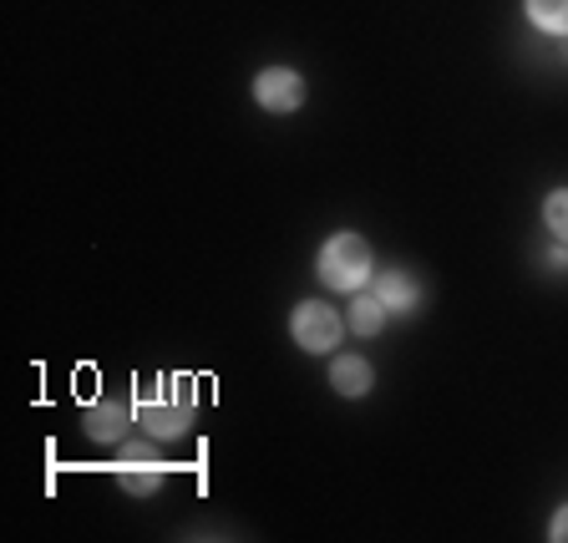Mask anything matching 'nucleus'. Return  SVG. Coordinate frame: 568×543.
Listing matches in <instances>:
<instances>
[{"instance_id": "5", "label": "nucleus", "mask_w": 568, "mask_h": 543, "mask_svg": "<svg viewBox=\"0 0 568 543\" xmlns=\"http://www.w3.org/2000/svg\"><path fill=\"white\" fill-rule=\"evenodd\" d=\"M254 102H260L264 112H274V118H290V112H300V102H305V77H300L295 67H264L260 77H254Z\"/></svg>"}, {"instance_id": "2", "label": "nucleus", "mask_w": 568, "mask_h": 543, "mask_svg": "<svg viewBox=\"0 0 568 543\" xmlns=\"http://www.w3.org/2000/svg\"><path fill=\"white\" fill-rule=\"evenodd\" d=\"M315 270H320V284L355 295V290L371 280V270H376V254H371V244L361 234H331L325 249H320Z\"/></svg>"}, {"instance_id": "1", "label": "nucleus", "mask_w": 568, "mask_h": 543, "mask_svg": "<svg viewBox=\"0 0 568 543\" xmlns=\"http://www.w3.org/2000/svg\"><path fill=\"white\" fill-rule=\"evenodd\" d=\"M138 422L148 438H183L193 422V381L189 376H153L138 391Z\"/></svg>"}, {"instance_id": "6", "label": "nucleus", "mask_w": 568, "mask_h": 543, "mask_svg": "<svg viewBox=\"0 0 568 543\" xmlns=\"http://www.w3.org/2000/svg\"><path fill=\"white\" fill-rule=\"evenodd\" d=\"M87 438H92V442H106V448L128 442V406H122V402H97V406H87Z\"/></svg>"}, {"instance_id": "10", "label": "nucleus", "mask_w": 568, "mask_h": 543, "mask_svg": "<svg viewBox=\"0 0 568 543\" xmlns=\"http://www.w3.org/2000/svg\"><path fill=\"white\" fill-rule=\"evenodd\" d=\"M386 315H390V310L381 305L376 295H355L351 300V331L355 335H381V331H386Z\"/></svg>"}, {"instance_id": "3", "label": "nucleus", "mask_w": 568, "mask_h": 543, "mask_svg": "<svg viewBox=\"0 0 568 543\" xmlns=\"http://www.w3.org/2000/svg\"><path fill=\"white\" fill-rule=\"evenodd\" d=\"M290 331H295L300 351L310 355H331L345 335V320L331 310V300H300L295 315H290Z\"/></svg>"}, {"instance_id": "7", "label": "nucleus", "mask_w": 568, "mask_h": 543, "mask_svg": "<svg viewBox=\"0 0 568 543\" xmlns=\"http://www.w3.org/2000/svg\"><path fill=\"white\" fill-rule=\"evenodd\" d=\"M371 295H376L386 310H402V315H412L416 300H422V290H416L412 274L386 270V274H376V284H371Z\"/></svg>"}, {"instance_id": "8", "label": "nucleus", "mask_w": 568, "mask_h": 543, "mask_svg": "<svg viewBox=\"0 0 568 543\" xmlns=\"http://www.w3.org/2000/svg\"><path fill=\"white\" fill-rule=\"evenodd\" d=\"M331 386L341 391V396H366V391L376 386V371H371V361H361V355H335Z\"/></svg>"}, {"instance_id": "4", "label": "nucleus", "mask_w": 568, "mask_h": 543, "mask_svg": "<svg viewBox=\"0 0 568 543\" xmlns=\"http://www.w3.org/2000/svg\"><path fill=\"white\" fill-rule=\"evenodd\" d=\"M118 483L128 487L132 497H153L158 487H163V477H168V467H163V457H158L148 442H118Z\"/></svg>"}, {"instance_id": "12", "label": "nucleus", "mask_w": 568, "mask_h": 543, "mask_svg": "<svg viewBox=\"0 0 568 543\" xmlns=\"http://www.w3.org/2000/svg\"><path fill=\"white\" fill-rule=\"evenodd\" d=\"M548 539H554V543H568V503L554 513V523H548Z\"/></svg>"}, {"instance_id": "11", "label": "nucleus", "mask_w": 568, "mask_h": 543, "mask_svg": "<svg viewBox=\"0 0 568 543\" xmlns=\"http://www.w3.org/2000/svg\"><path fill=\"white\" fill-rule=\"evenodd\" d=\"M544 224H548V234H554L558 244H568V189H554L544 199Z\"/></svg>"}, {"instance_id": "9", "label": "nucleus", "mask_w": 568, "mask_h": 543, "mask_svg": "<svg viewBox=\"0 0 568 543\" xmlns=\"http://www.w3.org/2000/svg\"><path fill=\"white\" fill-rule=\"evenodd\" d=\"M523 11L544 36H568V0H523Z\"/></svg>"}]
</instances>
